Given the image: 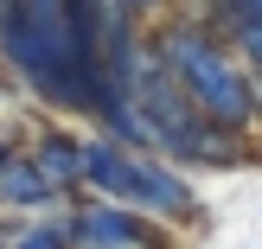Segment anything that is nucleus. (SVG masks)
Here are the masks:
<instances>
[{"label":"nucleus","mask_w":262,"mask_h":249,"mask_svg":"<svg viewBox=\"0 0 262 249\" xmlns=\"http://www.w3.org/2000/svg\"><path fill=\"white\" fill-rule=\"evenodd\" d=\"M0 198L7 205H51L58 192L32 173V160H0Z\"/></svg>","instance_id":"obj_6"},{"label":"nucleus","mask_w":262,"mask_h":249,"mask_svg":"<svg viewBox=\"0 0 262 249\" xmlns=\"http://www.w3.org/2000/svg\"><path fill=\"white\" fill-rule=\"evenodd\" d=\"M154 243H160L154 224L122 205H77L64 224V249H154Z\"/></svg>","instance_id":"obj_3"},{"label":"nucleus","mask_w":262,"mask_h":249,"mask_svg":"<svg viewBox=\"0 0 262 249\" xmlns=\"http://www.w3.org/2000/svg\"><path fill=\"white\" fill-rule=\"evenodd\" d=\"M205 32L230 51V58L256 64L262 71V7H243V0H211V26Z\"/></svg>","instance_id":"obj_4"},{"label":"nucleus","mask_w":262,"mask_h":249,"mask_svg":"<svg viewBox=\"0 0 262 249\" xmlns=\"http://www.w3.org/2000/svg\"><path fill=\"white\" fill-rule=\"evenodd\" d=\"M154 58H160V71L179 83V96H186L217 134H230V128H256L250 122V71L205 32V19L173 26V32L154 45Z\"/></svg>","instance_id":"obj_1"},{"label":"nucleus","mask_w":262,"mask_h":249,"mask_svg":"<svg viewBox=\"0 0 262 249\" xmlns=\"http://www.w3.org/2000/svg\"><path fill=\"white\" fill-rule=\"evenodd\" d=\"M250 122H262V71L250 77Z\"/></svg>","instance_id":"obj_9"},{"label":"nucleus","mask_w":262,"mask_h":249,"mask_svg":"<svg viewBox=\"0 0 262 249\" xmlns=\"http://www.w3.org/2000/svg\"><path fill=\"white\" fill-rule=\"evenodd\" d=\"M102 7H109V13H122V19H141V13H147V7H160V0H102Z\"/></svg>","instance_id":"obj_8"},{"label":"nucleus","mask_w":262,"mask_h":249,"mask_svg":"<svg viewBox=\"0 0 262 249\" xmlns=\"http://www.w3.org/2000/svg\"><path fill=\"white\" fill-rule=\"evenodd\" d=\"M13 249H64V230H26Z\"/></svg>","instance_id":"obj_7"},{"label":"nucleus","mask_w":262,"mask_h":249,"mask_svg":"<svg viewBox=\"0 0 262 249\" xmlns=\"http://www.w3.org/2000/svg\"><path fill=\"white\" fill-rule=\"evenodd\" d=\"M26 160H32V173L45 179L51 192L77 186V141H71V134H45V141H38L32 153H26Z\"/></svg>","instance_id":"obj_5"},{"label":"nucleus","mask_w":262,"mask_h":249,"mask_svg":"<svg viewBox=\"0 0 262 249\" xmlns=\"http://www.w3.org/2000/svg\"><path fill=\"white\" fill-rule=\"evenodd\" d=\"M77 179H90L96 192H109L122 211L141 205V211H154V217H179L192 205L186 179H179L173 166L147 160V153H128V147H115V141H90V147H77Z\"/></svg>","instance_id":"obj_2"}]
</instances>
